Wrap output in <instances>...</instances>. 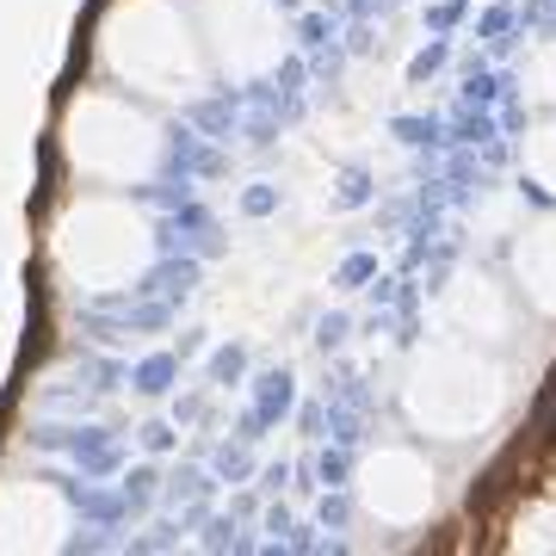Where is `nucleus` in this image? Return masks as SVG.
I'll return each instance as SVG.
<instances>
[{
  "label": "nucleus",
  "mask_w": 556,
  "mask_h": 556,
  "mask_svg": "<svg viewBox=\"0 0 556 556\" xmlns=\"http://www.w3.org/2000/svg\"><path fill=\"white\" fill-rule=\"evenodd\" d=\"M199 38L211 56V75H223L229 87L273 75L291 25L278 13V0H199Z\"/></svg>",
  "instance_id": "5"
},
{
  "label": "nucleus",
  "mask_w": 556,
  "mask_h": 556,
  "mask_svg": "<svg viewBox=\"0 0 556 556\" xmlns=\"http://www.w3.org/2000/svg\"><path fill=\"white\" fill-rule=\"evenodd\" d=\"M439 316H445V328H452L457 340L489 346V340H507V328H514V298H507L489 273H464V278H452Z\"/></svg>",
  "instance_id": "8"
},
{
  "label": "nucleus",
  "mask_w": 556,
  "mask_h": 556,
  "mask_svg": "<svg viewBox=\"0 0 556 556\" xmlns=\"http://www.w3.org/2000/svg\"><path fill=\"white\" fill-rule=\"evenodd\" d=\"M526 93L556 112V38H544L532 56H526Z\"/></svg>",
  "instance_id": "11"
},
{
  "label": "nucleus",
  "mask_w": 556,
  "mask_h": 556,
  "mask_svg": "<svg viewBox=\"0 0 556 556\" xmlns=\"http://www.w3.org/2000/svg\"><path fill=\"white\" fill-rule=\"evenodd\" d=\"M526 179H532L538 192L556 199V118L538 124L532 137H526Z\"/></svg>",
  "instance_id": "10"
},
{
  "label": "nucleus",
  "mask_w": 556,
  "mask_h": 556,
  "mask_svg": "<svg viewBox=\"0 0 556 556\" xmlns=\"http://www.w3.org/2000/svg\"><path fill=\"white\" fill-rule=\"evenodd\" d=\"M155 223L149 211L118 192H87L56 217V236H50V254H56L62 285H75L80 298H112V291H130L149 278L155 266Z\"/></svg>",
  "instance_id": "2"
},
{
  "label": "nucleus",
  "mask_w": 556,
  "mask_h": 556,
  "mask_svg": "<svg viewBox=\"0 0 556 556\" xmlns=\"http://www.w3.org/2000/svg\"><path fill=\"white\" fill-rule=\"evenodd\" d=\"M68 544V501L50 482L0 489V551H62Z\"/></svg>",
  "instance_id": "7"
},
{
  "label": "nucleus",
  "mask_w": 556,
  "mask_h": 556,
  "mask_svg": "<svg viewBox=\"0 0 556 556\" xmlns=\"http://www.w3.org/2000/svg\"><path fill=\"white\" fill-rule=\"evenodd\" d=\"M402 408L427 439H477L507 408V378L489 353H477V340H439L408 365Z\"/></svg>",
  "instance_id": "3"
},
{
  "label": "nucleus",
  "mask_w": 556,
  "mask_h": 556,
  "mask_svg": "<svg viewBox=\"0 0 556 556\" xmlns=\"http://www.w3.org/2000/svg\"><path fill=\"white\" fill-rule=\"evenodd\" d=\"M62 155L93 186H142V179L161 174L167 137H161V118L137 93L93 87V93H75L68 112H62Z\"/></svg>",
  "instance_id": "4"
},
{
  "label": "nucleus",
  "mask_w": 556,
  "mask_h": 556,
  "mask_svg": "<svg viewBox=\"0 0 556 556\" xmlns=\"http://www.w3.org/2000/svg\"><path fill=\"white\" fill-rule=\"evenodd\" d=\"M514 285H519V298L532 303V309L556 316V217L532 223V229L519 236V248H514Z\"/></svg>",
  "instance_id": "9"
},
{
  "label": "nucleus",
  "mask_w": 556,
  "mask_h": 556,
  "mask_svg": "<svg viewBox=\"0 0 556 556\" xmlns=\"http://www.w3.org/2000/svg\"><path fill=\"white\" fill-rule=\"evenodd\" d=\"M358 495L365 507L383 519V526H415V519L433 514V464L408 445H383V452L365 457V477H358Z\"/></svg>",
  "instance_id": "6"
},
{
  "label": "nucleus",
  "mask_w": 556,
  "mask_h": 556,
  "mask_svg": "<svg viewBox=\"0 0 556 556\" xmlns=\"http://www.w3.org/2000/svg\"><path fill=\"white\" fill-rule=\"evenodd\" d=\"M100 62L124 93L155 105H192L211 87L199 20H186L179 0H118L100 25Z\"/></svg>",
  "instance_id": "1"
}]
</instances>
